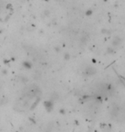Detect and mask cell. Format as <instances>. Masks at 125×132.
I'll return each mask as SVG.
<instances>
[{"mask_svg": "<svg viewBox=\"0 0 125 132\" xmlns=\"http://www.w3.org/2000/svg\"><path fill=\"white\" fill-rule=\"evenodd\" d=\"M92 14V10H88V12L86 13V15H91Z\"/></svg>", "mask_w": 125, "mask_h": 132, "instance_id": "2", "label": "cell"}, {"mask_svg": "<svg viewBox=\"0 0 125 132\" xmlns=\"http://www.w3.org/2000/svg\"><path fill=\"white\" fill-rule=\"evenodd\" d=\"M120 43H121V39L119 37H116L113 41V45L114 46H118Z\"/></svg>", "mask_w": 125, "mask_h": 132, "instance_id": "1", "label": "cell"}]
</instances>
